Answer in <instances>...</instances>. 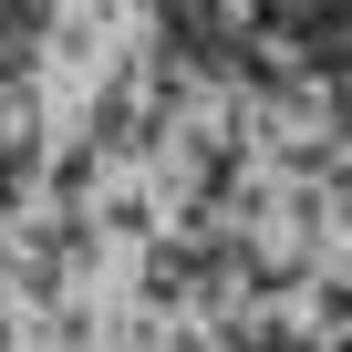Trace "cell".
<instances>
[{
  "label": "cell",
  "mask_w": 352,
  "mask_h": 352,
  "mask_svg": "<svg viewBox=\"0 0 352 352\" xmlns=\"http://www.w3.org/2000/svg\"><path fill=\"white\" fill-rule=\"evenodd\" d=\"M342 218H352V166H342Z\"/></svg>",
  "instance_id": "1"
}]
</instances>
